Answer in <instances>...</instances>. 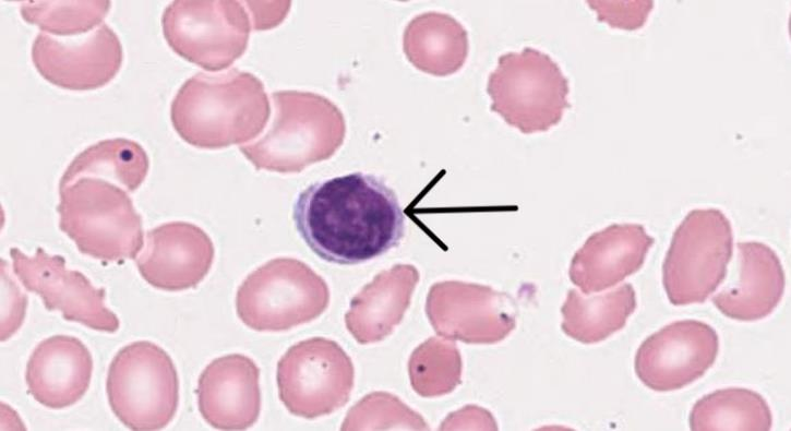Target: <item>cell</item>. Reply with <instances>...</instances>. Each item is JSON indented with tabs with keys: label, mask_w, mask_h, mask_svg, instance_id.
<instances>
[{
	"label": "cell",
	"mask_w": 791,
	"mask_h": 431,
	"mask_svg": "<svg viewBox=\"0 0 791 431\" xmlns=\"http://www.w3.org/2000/svg\"><path fill=\"white\" fill-rule=\"evenodd\" d=\"M292 217L317 256L343 265L386 253L405 234L395 192L380 178L360 171L310 184L298 195Z\"/></svg>",
	"instance_id": "6da1fadb"
},
{
	"label": "cell",
	"mask_w": 791,
	"mask_h": 431,
	"mask_svg": "<svg viewBox=\"0 0 791 431\" xmlns=\"http://www.w3.org/2000/svg\"><path fill=\"white\" fill-rule=\"evenodd\" d=\"M268 117L263 83L236 68L218 74L196 73L181 85L170 106L171 123L180 137L207 149L256 137Z\"/></svg>",
	"instance_id": "7a4b0ae2"
},
{
	"label": "cell",
	"mask_w": 791,
	"mask_h": 431,
	"mask_svg": "<svg viewBox=\"0 0 791 431\" xmlns=\"http://www.w3.org/2000/svg\"><path fill=\"white\" fill-rule=\"evenodd\" d=\"M274 118L256 141L240 151L256 169L300 172L328 159L340 147L346 123L328 98L300 91L273 93Z\"/></svg>",
	"instance_id": "3957f363"
},
{
	"label": "cell",
	"mask_w": 791,
	"mask_h": 431,
	"mask_svg": "<svg viewBox=\"0 0 791 431\" xmlns=\"http://www.w3.org/2000/svg\"><path fill=\"white\" fill-rule=\"evenodd\" d=\"M59 228L79 251L104 261L135 259L143 246L142 218L119 185L81 177L59 188Z\"/></svg>",
	"instance_id": "277c9868"
},
{
	"label": "cell",
	"mask_w": 791,
	"mask_h": 431,
	"mask_svg": "<svg viewBox=\"0 0 791 431\" xmlns=\"http://www.w3.org/2000/svg\"><path fill=\"white\" fill-rule=\"evenodd\" d=\"M106 390L113 414L134 431L165 428L178 408L179 379L172 359L148 340L131 343L117 352Z\"/></svg>",
	"instance_id": "5b68a950"
},
{
	"label": "cell",
	"mask_w": 791,
	"mask_h": 431,
	"mask_svg": "<svg viewBox=\"0 0 791 431\" xmlns=\"http://www.w3.org/2000/svg\"><path fill=\"white\" fill-rule=\"evenodd\" d=\"M487 92L491 111L526 134L548 131L570 107L568 80L561 68L549 55L530 47L500 56Z\"/></svg>",
	"instance_id": "8992f818"
},
{
	"label": "cell",
	"mask_w": 791,
	"mask_h": 431,
	"mask_svg": "<svg viewBox=\"0 0 791 431\" xmlns=\"http://www.w3.org/2000/svg\"><path fill=\"white\" fill-rule=\"evenodd\" d=\"M329 302L325 280L305 263L278 258L249 274L239 286V319L259 332L287 331L321 315Z\"/></svg>",
	"instance_id": "52a82bcc"
},
{
	"label": "cell",
	"mask_w": 791,
	"mask_h": 431,
	"mask_svg": "<svg viewBox=\"0 0 791 431\" xmlns=\"http://www.w3.org/2000/svg\"><path fill=\"white\" fill-rule=\"evenodd\" d=\"M733 253L728 217L717 208L693 209L673 232L662 283L673 306L704 303L727 275Z\"/></svg>",
	"instance_id": "ba28073f"
},
{
	"label": "cell",
	"mask_w": 791,
	"mask_h": 431,
	"mask_svg": "<svg viewBox=\"0 0 791 431\" xmlns=\"http://www.w3.org/2000/svg\"><path fill=\"white\" fill-rule=\"evenodd\" d=\"M161 26L177 55L215 72L243 55L252 24L240 1L176 0L166 7Z\"/></svg>",
	"instance_id": "9c48e42d"
},
{
	"label": "cell",
	"mask_w": 791,
	"mask_h": 431,
	"mask_svg": "<svg viewBox=\"0 0 791 431\" xmlns=\"http://www.w3.org/2000/svg\"><path fill=\"white\" fill-rule=\"evenodd\" d=\"M353 378L350 357L336 342L323 337L292 345L277 363L280 400L292 415L307 419L345 406Z\"/></svg>",
	"instance_id": "30bf717a"
},
{
	"label": "cell",
	"mask_w": 791,
	"mask_h": 431,
	"mask_svg": "<svg viewBox=\"0 0 791 431\" xmlns=\"http://www.w3.org/2000/svg\"><path fill=\"white\" fill-rule=\"evenodd\" d=\"M516 304L489 286L447 280L430 288L426 312L438 335L467 344H493L515 327Z\"/></svg>",
	"instance_id": "8fae6325"
},
{
	"label": "cell",
	"mask_w": 791,
	"mask_h": 431,
	"mask_svg": "<svg viewBox=\"0 0 791 431\" xmlns=\"http://www.w3.org/2000/svg\"><path fill=\"white\" fill-rule=\"evenodd\" d=\"M718 351L719 337L709 324L675 321L640 344L635 373L652 391H676L702 378L715 363Z\"/></svg>",
	"instance_id": "7c38bea8"
},
{
	"label": "cell",
	"mask_w": 791,
	"mask_h": 431,
	"mask_svg": "<svg viewBox=\"0 0 791 431\" xmlns=\"http://www.w3.org/2000/svg\"><path fill=\"white\" fill-rule=\"evenodd\" d=\"M10 255L19 280L41 297L48 311H60L67 321L92 330L117 332L119 320L105 306V289L94 287L81 272L67 268L63 256L50 255L41 248L33 256L11 248Z\"/></svg>",
	"instance_id": "4fadbf2b"
},
{
	"label": "cell",
	"mask_w": 791,
	"mask_h": 431,
	"mask_svg": "<svg viewBox=\"0 0 791 431\" xmlns=\"http://www.w3.org/2000/svg\"><path fill=\"white\" fill-rule=\"evenodd\" d=\"M122 58L120 40L105 23L82 37L60 39L39 33L32 46V60L39 74L71 91L105 86L119 72Z\"/></svg>",
	"instance_id": "5bb4252c"
},
{
	"label": "cell",
	"mask_w": 791,
	"mask_h": 431,
	"mask_svg": "<svg viewBox=\"0 0 791 431\" xmlns=\"http://www.w3.org/2000/svg\"><path fill=\"white\" fill-rule=\"evenodd\" d=\"M214 253L213 242L203 229L191 223L170 222L147 231L136 266L153 287L179 291L203 280Z\"/></svg>",
	"instance_id": "9a60e30c"
},
{
	"label": "cell",
	"mask_w": 791,
	"mask_h": 431,
	"mask_svg": "<svg viewBox=\"0 0 791 431\" xmlns=\"http://www.w3.org/2000/svg\"><path fill=\"white\" fill-rule=\"evenodd\" d=\"M260 369L247 356L214 359L197 382V405L204 420L218 430H244L261 411Z\"/></svg>",
	"instance_id": "2e32d148"
},
{
	"label": "cell",
	"mask_w": 791,
	"mask_h": 431,
	"mask_svg": "<svg viewBox=\"0 0 791 431\" xmlns=\"http://www.w3.org/2000/svg\"><path fill=\"white\" fill-rule=\"evenodd\" d=\"M655 239L639 224H612L594 232L574 254L568 275L585 294L602 291L636 273Z\"/></svg>",
	"instance_id": "e0dca14e"
},
{
	"label": "cell",
	"mask_w": 791,
	"mask_h": 431,
	"mask_svg": "<svg viewBox=\"0 0 791 431\" xmlns=\"http://www.w3.org/2000/svg\"><path fill=\"white\" fill-rule=\"evenodd\" d=\"M93 359L76 337L55 335L41 340L26 366L28 393L50 409L77 403L89 387Z\"/></svg>",
	"instance_id": "ac0fdd59"
},
{
	"label": "cell",
	"mask_w": 791,
	"mask_h": 431,
	"mask_svg": "<svg viewBox=\"0 0 791 431\" xmlns=\"http://www.w3.org/2000/svg\"><path fill=\"white\" fill-rule=\"evenodd\" d=\"M740 277L738 284L712 297L726 316L752 322L769 315L780 302L786 276L776 252L757 241L739 242Z\"/></svg>",
	"instance_id": "d6986e66"
},
{
	"label": "cell",
	"mask_w": 791,
	"mask_h": 431,
	"mask_svg": "<svg viewBox=\"0 0 791 431\" xmlns=\"http://www.w3.org/2000/svg\"><path fill=\"white\" fill-rule=\"evenodd\" d=\"M419 280L414 265L396 264L380 272L352 299L345 314L349 333L359 344L384 339L398 325Z\"/></svg>",
	"instance_id": "ffe728a7"
},
{
	"label": "cell",
	"mask_w": 791,
	"mask_h": 431,
	"mask_svg": "<svg viewBox=\"0 0 791 431\" xmlns=\"http://www.w3.org/2000/svg\"><path fill=\"white\" fill-rule=\"evenodd\" d=\"M468 35L453 16L426 12L415 16L406 26L403 49L418 70L435 76L457 72L468 56Z\"/></svg>",
	"instance_id": "44dd1931"
},
{
	"label": "cell",
	"mask_w": 791,
	"mask_h": 431,
	"mask_svg": "<svg viewBox=\"0 0 791 431\" xmlns=\"http://www.w3.org/2000/svg\"><path fill=\"white\" fill-rule=\"evenodd\" d=\"M635 309L636 294L628 283L592 297H584L576 289H571L561 309V327L571 338L594 344L622 330Z\"/></svg>",
	"instance_id": "7402d4cb"
},
{
	"label": "cell",
	"mask_w": 791,
	"mask_h": 431,
	"mask_svg": "<svg viewBox=\"0 0 791 431\" xmlns=\"http://www.w3.org/2000/svg\"><path fill=\"white\" fill-rule=\"evenodd\" d=\"M149 167L146 152L129 139L117 137L97 142L79 153L64 170L59 188L81 177H105L129 192L144 181Z\"/></svg>",
	"instance_id": "603a6c76"
},
{
	"label": "cell",
	"mask_w": 791,
	"mask_h": 431,
	"mask_svg": "<svg viewBox=\"0 0 791 431\" xmlns=\"http://www.w3.org/2000/svg\"><path fill=\"white\" fill-rule=\"evenodd\" d=\"M772 415L765 398L747 388L717 390L699 398L690 414L693 431H768Z\"/></svg>",
	"instance_id": "cb8c5ba5"
},
{
	"label": "cell",
	"mask_w": 791,
	"mask_h": 431,
	"mask_svg": "<svg viewBox=\"0 0 791 431\" xmlns=\"http://www.w3.org/2000/svg\"><path fill=\"white\" fill-rule=\"evenodd\" d=\"M412 388L423 397L452 392L460 383L462 360L454 342L431 337L418 346L408 362Z\"/></svg>",
	"instance_id": "d4e9b609"
},
{
	"label": "cell",
	"mask_w": 791,
	"mask_h": 431,
	"mask_svg": "<svg viewBox=\"0 0 791 431\" xmlns=\"http://www.w3.org/2000/svg\"><path fill=\"white\" fill-rule=\"evenodd\" d=\"M110 1H23L20 12L29 24L56 36H79L103 24Z\"/></svg>",
	"instance_id": "484cf974"
},
{
	"label": "cell",
	"mask_w": 791,
	"mask_h": 431,
	"mask_svg": "<svg viewBox=\"0 0 791 431\" xmlns=\"http://www.w3.org/2000/svg\"><path fill=\"white\" fill-rule=\"evenodd\" d=\"M341 430H428L422 417L398 397L385 393L368 394L347 412Z\"/></svg>",
	"instance_id": "4316f807"
},
{
	"label": "cell",
	"mask_w": 791,
	"mask_h": 431,
	"mask_svg": "<svg viewBox=\"0 0 791 431\" xmlns=\"http://www.w3.org/2000/svg\"><path fill=\"white\" fill-rule=\"evenodd\" d=\"M598 14V20L611 27L637 29L644 26L652 10L654 1H588Z\"/></svg>",
	"instance_id": "83f0119b"
}]
</instances>
